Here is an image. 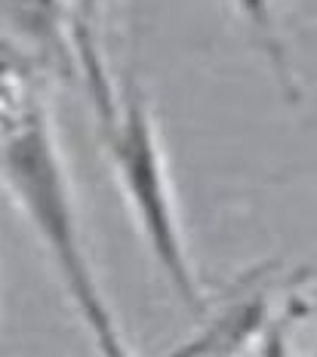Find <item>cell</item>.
I'll list each match as a JSON object with an SVG mask.
<instances>
[{
  "instance_id": "7a4b0ae2",
  "label": "cell",
  "mask_w": 317,
  "mask_h": 357,
  "mask_svg": "<svg viewBox=\"0 0 317 357\" xmlns=\"http://www.w3.org/2000/svg\"><path fill=\"white\" fill-rule=\"evenodd\" d=\"M105 142L111 151L121 188L127 191L130 210L139 222V231L148 241L154 262L188 311H203L206 296L194 268H191L167 154L160 145L148 96L136 80V74H127V80H123V93L117 99L114 117L105 123Z\"/></svg>"
},
{
  "instance_id": "6da1fadb",
  "label": "cell",
  "mask_w": 317,
  "mask_h": 357,
  "mask_svg": "<svg viewBox=\"0 0 317 357\" xmlns=\"http://www.w3.org/2000/svg\"><path fill=\"white\" fill-rule=\"evenodd\" d=\"M0 176L47 247L99 357H139L93 268L53 108L34 68L10 47H0Z\"/></svg>"
},
{
  "instance_id": "277c9868",
  "label": "cell",
  "mask_w": 317,
  "mask_h": 357,
  "mask_svg": "<svg viewBox=\"0 0 317 357\" xmlns=\"http://www.w3.org/2000/svg\"><path fill=\"white\" fill-rule=\"evenodd\" d=\"M240 19L247 22L249 37L253 43L262 50V56L268 59L271 71H275L280 89L290 102H299V80L293 71V59L290 47H286V37L280 31V19H277V3L275 0H234Z\"/></svg>"
},
{
  "instance_id": "5b68a950",
  "label": "cell",
  "mask_w": 317,
  "mask_h": 357,
  "mask_svg": "<svg viewBox=\"0 0 317 357\" xmlns=\"http://www.w3.org/2000/svg\"><path fill=\"white\" fill-rule=\"evenodd\" d=\"M293 314L284 311V314L271 317L268 326L262 330L259 336V357H293Z\"/></svg>"
},
{
  "instance_id": "3957f363",
  "label": "cell",
  "mask_w": 317,
  "mask_h": 357,
  "mask_svg": "<svg viewBox=\"0 0 317 357\" xmlns=\"http://www.w3.org/2000/svg\"><path fill=\"white\" fill-rule=\"evenodd\" d=\"M271 293L265 284H249L243 296L228 302L201 330V336L176 348L169 357H234L249 339H259L271 321Z\"/></svg>"
}]
</instances>
